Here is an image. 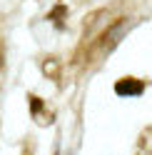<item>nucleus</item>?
Listing matches in <instances>:
<instances>
[{
  "instance_id": "2",
  "label": "nucleus",
  "mask_w": 152,
  "mask_h": 155,
  "mask_svg": "<svg viewBox=\"0 0 152 155\" xmlns=\"http://www.w3.org/2000/svg\"><path fill=\"white\" fill-rule=\"evenodd\" d=\"M0 65H3V53H0Z\"/></svg>"
},
{
  "instance_id": "1",
  "label": "nucleus",
  "mask_w": 152,
  "mask_h": 155,
  "mask_svg": "<svg viewBox=\"0 0 152 155\" xmlns=\"http://www.w3.org/2000/svg\"><path fill=\"white\" fill-rule=\"evenodd\" d=\"M137 155H150V150H145V153H142V150H140V153H137Z\"/></svg>"
}]
</instances>
